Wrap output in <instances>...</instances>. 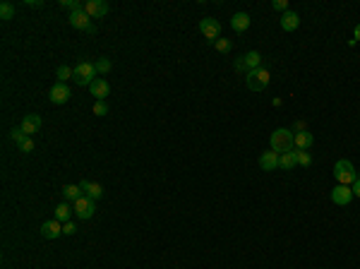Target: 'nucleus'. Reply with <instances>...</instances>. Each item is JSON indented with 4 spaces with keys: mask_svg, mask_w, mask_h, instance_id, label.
Instances as JSON below:
<instances>
[{
    "mask_svg": "<svg viewBox=\"0 0 360 269\" xmlns=\"http://www.w3.org/2000/svg\"><path fill=\"white\" fill-rule=\"evenodd\" d=\"M84 12L92 17V19L106 17L108 15V3H106V0H87V3H84Z\"/></svg>",
    "mask_w": 360,
    "mask_h": 269,
    "instance_id": "obj_10",
    "label": "nucleus"
},
{
    "mask_svg": "<svg viewBox=\"0 0 360 269\" xmlns=\"http://www.w3.org/2000/svg\"><path fill=\"white\" fill-rule=\"evenodd\" d=\"M56 77H58V82H63V84H65L67 79H75V67L60 65L58 70H56Z\"/></svg>",
    "mask_w": 360,
    "mask_h": 269,
    "instance_id": "obj_23",
    "label": "nucleus"
},
{
    "mask_svg": "<svg viewBox=\"0 0 360 269\" xmlns=\"http://www.w3.org/2000/svg\"><path fill=\"white\" fill-rule=\"evenodd\" d=\"M245 82H247V89H250V92H262V89H267V87H269V82H271V75H269L267 67L262 65V67H257V70L247 72Z\"/></svg>",
    "mask_w": 360,
    "mask_h": 269,
    "instance_id": "obj_4",
    "label": "nucleus"
},
{
    "mask_svg": "<svg viewBox=\"0 0 360 269\" xmlns=\"http://www.w3.org/2000/svg\"><path fill=\"white\" fill-rule=\"evenodd\" d=\"M260 166L264 168V171H276L279 168V154L274 149L264 151V154L260 156Z\"/></svg>",
    "mask_w": 360,
    "mask_h": 269,
    "instance_id": "obj_18",
    "label": "nucleus"
},
{
    "mask_svg": "<svg viewBox=\"0 0 360 269\" xmlns=\"http://www.w3.org/2000/svg\"><path fill=\"white\" fill-rule=\"evenodd\" d=\"M60 5L65 10H70V15H75V12H82L84 5L82 3H77V0H60Z\"/></svg>",
    "mask_w": 360,
    "mask_h": 269,
    "instance_id": "obj_25",
    "label": "nucleus"
},
{
    "mask_svg": "<svg viewBox=\"0 0 360 269\" xmlns=\"http://www.w3.org/2000/svg\"><path fill=\"white\" fill-rule=\"evenodd\" d=\"M41 235L43 238H48V240H56L63 235V224H60L58 219H48V221H43L41 224Z\"/></svg>",
    "mask_w": 360,
    "mask_h": 269,
    "instance_id": "obj_12",
    "label": "nucleus"
},
{
    "mask_svg": "<svg viewBox=\"0 0 360 269\" xmlns=\"http://www.w3.org/2000/svg\"><path fill=\"white\" fill-rule=\"evenodd\" d=\"M231 26H233V32H238V34L247 32V26H250V15H247V12H235V15L231 17Z\"/></svg>",
    "mask_w": 360,
    "mask_h": 269,
    "instance_id": "obj_17",
    "label": "nucleus"
},
{
    "mask_svg": "<svg viewBox=\"0 0 360 269\" xmlns=\"http://www.w3.org/2000/svg\"><path fill=\"white\" fill-rule=\"evenodd\" d=\"M271 8L279 10V12H288V0H274Z\"/></svg>",
    "mask_w": 360,
    "mask_h": 269,
    "instance_id": "obj_32",
    "label": "nucleus"
},
{
    "mask_svg": "<svg viewBox=\"0 0 360 269\" xmlns=\"http://www.w3.org/2000/svg\"><path fill=\"white\" fill-rule=\"evenodd\" d=\"M26 5H29V8H43L41 0H26Z\"/></svg>",
    "mask_w": 360,
    "mask_h": 269,
    "instance_id": "obj_36",
    "label": "nucleus"
},
{
    "mask_svg": "<svg viewBox=\"0 0 360 269\" xmlns=\"http://www.w3.org/2000/svg\"><path fill=\"white\" fill-rule=\"evenodd\" d=\"M63 197H65V202H72V204H75L79 197H84V193L79 185H63Z\"/></svg>",
    "mask_w": 360,
    "mask_h": 269,
    "instance_id": "obj_21",
    "label": "nucleus"
},
{
    "mask_svg": "<svg viewBox=\"0 0 360 269\" xmlns=\"http://www.w3.org/2000/svg\"><path fill=\"white\" fill-rule=\"evenodd\" d=\"M312 142H315V137H312L308 130H302V132H295L293 137V144H295V149H302V151H308L312 147Z\"/></svg>",
    "mask_w": 360,
    "mask_h": 269,
    "instance_id": "obj_19",
    "label": "nucleus"
},
{
    "mask_svg": "<svg viewBox=\"0 0 360 269\" xmlns=\"http://www.w3.org/2000/svg\"><path fill=\"white\" fill-rule=\"evenodd\" d=\"M79 187H82V193L87 195V197H92L94 202L103 197V185H101V183H94V180H82V183H79Z\"/></svg>",
    "mask_w": 360,
    "mask_h": 269,
    "instance_id": "obj_15",
    "label": "nucleus"
},
{
    "mask_svg": "<svg viewBox=\"0 0 360 269\" xmlns=\"http://www.w3.org/2000/svg\"><path fill=\"white\" fill-rule=\"evenodd\" d=\"M72 207H70V202H60L58 207H56V211H53V219H58L60 224H65V221H70V217H72Z\"/></svg>",
    "mask_w": 360,
    "mask_h": 269,
    "instance_id": "obj_20",
    "label": "nucleus"
},
{
    "mask_svg": "<svg viewBox=\"0 0 360 269\" xmlns=\"http://www.w3.org/2000/svg\"><path fill=\"white\" fill-rule=\"evenodd\" d=\"M302 130H308V127H305V120H295V123H293V134L302 132Z\"/></svg>",
    "mask_w": 360,
    "mask_h": 269,
    "instance_id": "obj_34",
    "label": "nucleus"
},
{
    "mask_svg": "<svg viewBox=\"0 0 360 269\" xmlns=\"http://www.w3.org/2000/svg\"><path fill=\"white\" fill-rule=\"evenodd\" d=\"M295 159H298V166H302V168L312 166V156H310V154H308V151L295 149Z\"/></svg>",
    "mask_w": 360,
    "mask_h": 269,
    "instance_id": "obj_24",
    "label": "nucleus"
},
{
    "mask_svg": "<svg viewBox=\"0 0 360 269\" xmlns=\"http://www.w3.org/2000/svg\"><path fill=\"white\" fill-rule=\"evenodd\" d=\"M10 137H12V142H15L17 147H19V144H22V142H24V140H29V137H26V134H24V130H22V127H15V130L10 132Z\"/></svg>",
    "mask_w": 360,
    "mask_h": 269,
    "instance_id": "obj_28",
    "label": "nucleus"
},
{
    "mask_svg": "<svg viewBox=\"0 0 360 269\" xmlns=\"http://www.w3.org/2000/svg\"><path fill=\"white\" fill-rule=\"evenodd\" d=\"M293 130H286V127H279L271 132V149L276 154H286V151H293L295 144H293Z\"/></svg>",
    "mask_w": 360,
    "mask_h": 269,
    "instance_id": "obj_1",
    "label": "nucleus"
},
{
    "mask_svg": "<svg viewBox=\"0 0 360 269\" xmlns=\"http://www.w3.org/2000/svg\"><path fill=\"white\" fill-rule=\"evenodd\" d=\"M89 89H92V96H96V101H106V96H110V84L103 77H96L89 84Z\"/></svg>",
    "mask_w": 360,
    "mask_h": 269,
    "instance_id": "obj_13",
    "label": "nucleus"
},
{
    "mask_svg": "<svg viewBox=\"0 0 360 269\" xmlns=\"http://www.w3.org/2000/svg\"><path fill=\"white\" fill-rule=\"evenodd\" d=\"M99 70H96V63H89V60H82L75 65V84L79 87H89V84L96 79Z\"/></svg>",
    "mask_w": 360,
    "mask_h": 269,
    "instance_id": "obj_2",
    "label": "nucleus"
},
{
    "mask_svg": "<svg viewBox=\"0 0 360 269\" xmlns=\"http://www.w3.org/2000/svg\"><path fill=\"white\" fill-rule=\"evenodd\" d=\"M106 113H108L106 101H96V103H94V116H106Z\"/></svg>",
    "mask_w": 360,
    "mask_h": 269,
    "instance_id": "obj_30",
    "label": "nucleus"
},
{
    "mask_svg": "<svg viewBox=\"0 0 360 269\" xmlns=\"http://www.w3.org/2000/svg\"><path fill=\"white\" fill-rule=\"evenodd\" d=\"M298 26H300V15H298V12L288 10V12L281 15V29H284V32H295Z\"/></svg>",
    "mask_w": 360,
    "mask_h": 269,
    "instance_id": "obj_16",
    "label": "nucleus"
},
{
    "mask_svg": "<svg viewBox=\"0 0 360 269\" xmlns=\"http://www.w3.org/2000/svg\"><path fill=\"white\" fill-rule=\"evenodd\" d=\"M96 70H99V75L110 72V60L108 58H99V60H96Z\"/></svg>",
    "mask_w": 360,
    "mask_h": 269,
    "instance_id": "obj_29",
    "label": "nucleus"
},
{
    "mask_svg": "<svg viewBox=\"0 0 360 269\" xmlns=\"http://www.w3.org/2000/svg\"><path fill=\"white\" fill-rule=\"evenodd\" d=\"M351 200H353V187H351V185H336L334 190H331V202L339 204V207H346Z\"/></svg>",
    "mask_w": 360,
    "mask_h": 269,
    "instance_id": "obj_11",
    "label": "nucleus"
},
{
    "mask_svg": "<svg viewBox=\"0 0 360 269\" xmlns=\"http://www.w3.org/2000/svg\"><path fill=\"white\" fill-rule=\"evenodd\" d=\"M214 48H216L218 53H231L233 43L228 41V39H216V41H214Z\"/></svg>",
    "mask_w": 360,
    "mask_h": 269,
    "instance_id": "obj_27",
    "label": "nucleus"
},
{
    "mask_svg": "<svg viewBox=\"0 0 360 269\" xmlns=\"http://www.w3.org/2000/svg\"><path fill=\"white\" fill-rule=\"evenodd\" d=\"M200 32L204 34L207 41L214 43L218 39V34H221V24H218V19H214V17H204L200 22Z\"/></svg>",
    "mask_w": 360,
    "mask_h": 269,
    "instance_id": "obj_7",
    "label": "nucleus"
},
{
    "mask_svg": "<svg viewBox=\"0 0 360 269\" xmlns=\"http://www.w3.org/2000/svg\"><path fill=\"white\" fill-rule=\"evenodd\" d=\"M353 34H355V41H360V24L353 29Z\"/></svg>",
    "mask_w": 360,
    "mask_h": 269,
    "instance_id": "obj_37",
    "label": "nucleus"
},
{
    "mask_svg": "<svg viewBox=\"0 0 360 269\" xmlns=\"http://www.w3.org/2000/svg\"><path fill=\"white\" fill-rule=\"evenodd\" d=\"M334 178L339 180V185H353L358 180V173H355V166L351 161L346 159H339L334 164Z\"/></svg>",
    "mask_w": 360,
    "mask_h": 269,
    "instance_id": "obj_3",
    "label": "nucleus"
},
{
    "mask_svg": "<svg viewBox=\"0 0 360 269\" xmlns=\"http://www.w3.org/2000/svg\"><path fill=\"white\" fill-rule=\"evenodd\" d=\"M67 22H70V26H75V29H79V32H87V34H96V26L92 24V17L87 15V12H75V15L67 17Z\"/></svg>",
    "mask_w": 360,
    "mask_h": 269,
    "instance_id": "obj_6",
    "label": "nucleus"
},
{
    "mask_svg": "<svg viewBox=\"0 0 360 269\" xmlns=\"http://www.w3.org/2000/svg\"><path fill=\"white\" fill-rule=\"evenodd\" d=\"M72 209H75V214H77V219H92L94 217V211H96V204H94V200L92 197H79V200L72 204Z\"/></svg>",
    "mask_w": 360,
    "mask_h": 269,
    "instance_id": "obj_9",
    "label": "nucleus"
},
{
    "mask_svg": "<svg viewBox=\"0 0 360 269\" xmlns=\"http://www.w3.org/2000/svg\"><path fill=\"white\" fill-rule=\"evenodd\" d=\"M15 17V5L12 3H0V19H12Z\"/></svg>",
    "mask_w": 360,
    "mask_h": 269,
    "instance_id": "obj_26",
    "label": "nucleus"
},
{
    "mask_svg": "<svg viewBox=\"0 0 360 269\" xmlns=\"http://www.w3.org/2000/svg\"><path fill=\"white\" fill-rule=\"evenodd\" d=\"M22 130H24L26 137H32V134H36L39 130H41V116H36V113H29V116L22 118Z\"/></svg>",
    "mask_w": 360,
    "mask_h": 269,
    "instance_id": "obj_14",
    "label": "nucleus"
},
{
    "mask_svg": "<svg viewBox=\"0 0 360 269\" xmlns=\"http://www.w3.org/2000/svg\"><path fill=\"white\" fill-rule=\"evenodd\" d=\"M262 67V53L260 50H250V53H245L243 60H238L235 63V70L238 72H252V70H257Z\"/></svg>",
    "mask_w": 360,
    "mask_h": 269,
    "instance_id": "obj_5",
    "label": "nucleus"
},
{
    "mask_svg": "<svg viewBox=\"0 0 360 269\" xmlns=\"http://www.w3.org/2000/svg\"><path fill=\"white\" fill-rule=\"evenodd\" d=\"M19 149L24 151V154H29V151H34V140L29 137V140H24V142L19 144Z\"/></svg>",
    "mask_w": 360,
    "mask_h": 269,
    "instance_id": "obj_33",
    "label": "nucleus"
},
{
    "mask_svg": "<svg viewBox=\"0 0 360 269\" xmlns=\"http://www.w3.org/2000/svg\"><path fill=\"white\" fill-rule=\"evenodd\" d=\"M75 233H77V226L72 221H65L63 224V235H75Z\"/></svg>",
    "mask_w": 360,
    "mask_h": 269,
    "instance_id": "obj_31",
    "label": "nucleus"
},
{
    "mask_svg": "<svg viewBox=\"0 0 360 269\" xmlns=\"http://www.w3.org/2000/svg\"><path fill=\"white\" fill-rule=\"evenodd\" d=\"M298 166V159H295V149L293 151H286V154H279V168L284 171H291V168Z\"/></svg>",
    "mask_w": 360,
    "mask_h": 269,
    "instance_id": "obj_22",
    "label": "nucleus"
},
{
    "mask_svg": "<svg viewBox=\"0 0 360 269\" xmlns=\"http://www.w3.org/2000/svg\"><path fill=\"white\" fill-rule=\"evenodd\" d=\"M70 96H72V92H70V87L63 82H56L53 87H50L48 92V99L50 103H56V106H63V103H67L70 101Z\"/></svg>",
    "mask_w": 360,
    "mask_h": 269,
    "instance_id": "obj_8",
    "label": "nucleus"
},
{
    "mask_svg": "<svg viewBox=\"0 0 360 269\" xmlns=\"http://www.w3.org/2000/svg\"><path fill=\"white\" fill-rule=\"evenodd\" d=\"M353 197H360V178L353 183Z\"/></svg>",
    "mask_w": 360,
    "mask_h": 269,
    "instance_id": "obj_35",
    "label": "nucleus"
}]
</instances>
